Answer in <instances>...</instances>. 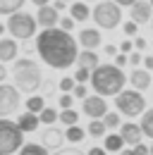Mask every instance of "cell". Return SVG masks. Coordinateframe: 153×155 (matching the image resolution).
Here are the masks:
<instances>
[{"label":"cell","instance_id":"cell-1","mask_svg":"<svg viewBox=\"0 0 153 155\" xmlns=\"http://www.w3.org/2000/svg\"><path fill=\"white\" fill-rule=\"evenodd\" d=\"M36 53L48 67L53 69H70L76 62L79 43L70 31H62L60 26L43 29L36 36Z\"/></svg>","mask_w":153,"mask_h":155},{"label":"cell","instance_id":"cell-2","mask_svg":"<svg viewBox=\"0 0 153 155\" xmlns=\"http://www.w3.org/2000/svg\"><path fill=\"white\" fill-rule=\"evenodd\" d=\"M91 86L98 96H117L124 88V72L115 64H98L91 72Z\"/></svg>","mask_w":153,"mask_h":155},{"label":"cell","instance_id":"cell-3","mask_svg":"<svg viewBox=\"0 0 153 155\" xmlns=\"http://www.w3.org/2000/svg\"><path fill=\"white\" fill-rule=\"evenodd\" d=\"M12 77H15L17 91H22V93H34V91H38V86L43 84V72H41L38 62L36 60H29V58L15 60Z\"/></svg>","mask_w":153,"mask_h":155},{"label":"cell","instance_id":"cell-4","mask_svg":"<svg viewBox=\"0 0 153 155\" xmlns=\"http://www.w3.org/2000/svg\"><path fill=\"white\" fill-rule=\"evenodd\" d=\"M7 31H10V36L15 41H29L36 36V29H38V21L34 15H29V12H15V15H10V19H7Z\"/></svg>","mask_w":153,"mask_h":155},{"label":"cell","instance_id":"cell-5","mask_svg":"<svg viewBox=\"0 0 153 155\" xmlns=\"http://www.w3.org/2000/svg\"><path fill=\"white\" fill-rule=\"evenodd\" d=\"M24 143V131L17 122L0 117V155H15Z\"/></svg>","mask_w":153,"mask_h":155},{"label":"cell","instance_id":"cell-6","mask_svg":"<svg viewBox=\"0 0 153 155\" xmlns=\"http://www.w3.org/2000/svg\"><path fill=\"white\" fill-rule=\"evenodd\" d=\"M93 21L98 24V29H105V31H113L120 26L122 21V10L115 0H105V2H98L91 12Z\"/></svg>","mask_w":153,"mask_h":155},{"label":"cell","instance_id":"cell-7","mask_svg":"<svg viewBox=\"0 0 153 155\" xmlns=\"http://www.w3.org/2000/svg\"><path fill=\"white\" fill-rule=\"evenodd\" d=\"M115 107H117V112H122L124 117H136L141 115L144 110H146V98L141 96V91H120L117 98H115Z\"/></svg>","mask_w":153,"mask_h":155},{"label":"cell","instance_id":"cell-8","mask_svg":"<svg viewBox=\"0 0 153 155\" xmlns=\"http://www.w3.org/2000/svg\"><path fill=\"white\" fill-rule=\"evenodd\" d=\"M19 107V91L17 86H10V84H0V117L12 115Z\"/></svg>","mask_w":153,"mask_h":155},{"label":"cell","instance_id":"cell-9","mask_svg":"<svg viewBox=\"0 0 153 155\" xmlns=\"http://www.w3.org/2000/svg\"><path fill=\"white\" fill-rule=\"evenodd\" d=\"M81 110H84V115L91 117V119H103V115L108 112V103H105V98H103V96L93 93V96H86V98H84Z\"/></svg>","mask_w":153,"mask_h":155},{"label":"cell","instance_id":"cell-10","mask_svg":"<svg viewBox=\"0 0 153 155\" xmlns=\"http://www.w3.org/2000/svg\"><path fill=\"white\" fill-rule=\"evenodd\" d=\"M129 15H132V21L146 24V21H151V17H153V7H151L148 0H136L134 5H129Z\"/></svg>","mask_w":153,"mask_h":155},{"label":"cell","instance_id":"cell-11","mask_svg":"<svg viewBox=\"0 0 153 155\" xmlns=\"http://www.w3.org/2000/svg\"><path fill=\"white\" fill-rule=\"evenodd\" d=\"M62 143H65V131H60L55 127H48L41 136V146H46L48 150H60Z\"/></svg>","mask_w":153,"mask_h":155},{"label":"cell","instance_id":"cell-12","mask_svg":"<svg viewBox=\"0 0 153 155\" xmlns=\"http://www.w3.org/2000/svg\"><path fill=\"white\" fill-rule=\"evenodd\" d=\"M36 21H38V26H43V29H53V26H57V21H60V12H57L53 5H43V7H38Z\"/></svg>","mask_w":153,"mask_h":155},{"label":"cell","instance_id":"cell-13","mask_svg":"<svg viewBox=\"0 0 153 155\" xmlns=\"http://www.w3.org/2000/svg\"><path fill=\"white\" fill-rule=\"evenodd\" d=\"M120 136L124 138V143L127 146H136V143H141V138H144V131H141V127L139 124H134V122H124V124H120Z\"/></svg>","mask_w":153,"mask_h":155},{"label":"cell","instance_id":"cell-14","mask_svg":"<svg viewBox=\"0 0 153 155\" xmlns=\"http://www.w3.org/2000/svg\"><path fill=\"white\" fill-rule=\"evenodd\" d=\"M100 31L98 29H81L79 36H76V43L84 48V50H96L100 45Z\"/></svg>","mask_w":153,"mask_h":155},{"label":"cell","instance_id":"cell-15","mask_svg":"<svg viewBox=\"0 0 153 155\" xmlns=\"http://www.w3.org/2000/svg\"><path fill=\"white\" fill-rule=\"evenodd\" d=\"M129 81H132V86L136 88V91H146L148 86H151V72L148 69H141V67H134V72L129 74Z\"/></svg>","mask_w":153,"mask_h":155},{"label":"cell","instance_id":"cell-16","mask_svg":"<svg viewBox=\"0 0 153 155\" xmlns=\"http://www.w3.org/2000/svg\"><path fill=\"white\" fill-rule=\"evenodd\" d=\"M19 45L15 38H0V62H15Z\"/></svg>","mask_w":153,"mask_h":155},{"label":"cell","instance_id":"cell-17","mask_svg":"<svg viewBox=\"0 0 153 155\" xmlns=\"http://www.w3.org/2000/svg\"><path fill=\"white\" fill-rule=\"evenodd\" d=\"M38 124H41V119H38V115H34V112H22V115L17 117V127L24 131V134H31V131H36Z\"/></svg>","mask_w":153,"mask_h":155},{"label":"cell","instance_id":"cell-18","mask_svg":"<svg viewBox=\"0 0 153 155\" xmlns=\"http://www.w3.org/2000/svg\"><path fill=\"white\" fill-rule=\"evenodd\" d=\"M74 64H76V67H86V69H91V72H93L100 62H98L96 50H81V53L76 55V62H74Z\"/></svg>","mask_w":153,"mask_h":155},{"label":"cell","instance_id":"cell-19","mask_svg":"<svg viewBox=\"0 0 153 155\" xmlns=\"http://www.w3.org/2000/svg\"><path fill=\"white\" fill-rule=\"evenodd\" d=\"M70 17L74 21H86L91 17V10H89V5L81 0V2H72L70 5Z\"/></svg>","mask_w":153,"mask_h":155},{"label":"cell","instance_id":"cell-20","mask_svg":"<svg viewBox=\"0 0 153 155\" xmlns=\"http://www.w3.org/2000/svg\"><path fill=\"white\" fill-rule=\"evenodd\" d=\"M103 138H105V146H103V148H105L108 153H120V150L124 148V138L120 134H105Z\"/></svg>","mask_w":153,"mask_h":155},{"label":"cell","instance_id":"cell-21","mask_svg":"<svg viewBox=\"0 0 153 155\" xmlns=\"http://www.w3.org/2000/svg\"><path fill=\"white\" fill-rule=\"evenodd\" d=\"M26 0H0V15H15L22 10V5H24Z\"/></svg>","mask_w":153,"mask_h":155},{"label":"cell","instance_id":"cell-22","mask_svg":"<svg viewBox=\"0 0 153 155\" xmlns=\"http://www.w3.org/2000/svg\"><path fill=\"white\" fill-rule=\"evenodd\" d=\"M19 155H48V148L41 143H22V148L17 150Z\"/></svg>","mask_w":153,"mask_h":155},{"label":"cell","instance_id":"cell-23","mask_svg":"<svg viewBox=\"0 0 153 155\" xmlns=\"http://www.w3.org/2000/svg\"><path fill=\"white\" fill-rule=\"evenodd\" d=\"M65 138H67L70 143H81V141L86 138V131H84L81 127L72 124V127H67V131H65Z\"/></svg>","mask_w":153,"mask_h":155},{"label":"cell","instance_id":"cell-24","mask_svg":"<svg viewBox=\"0 0 153 155\" xmlns=\"http://www.w3.org/2000/svg\"><path fill=\"white\" fill-rule=\"evenodd\" d=\"M141 131H144V136H148V138H153V110H144V117H141Z\"/></svg>","mask_w":153,"mask_h":155},{"label":"cell","instance_id":"cell-25","mask_svg":"<svg viewBox=\"0 0 153 155\" xmlns=\"http://www.w3.org/2000/svg\"><path fill=\"white\" fill-rule=\"evenodd\" d=\"M57 119H60L65 127H72V124H76V122H79V115H76L74 107H67V110L57 112Z\"/></svg>","mask_w":153,"mask_h":155},{"label":"cell","instance_id":"cell-26","mask_svg":"<svg viewBox=\"0 0 153 155\" xmlns=\"http://www.w3.org/2000/svg\"><path fill=\"white\" fill-rule=\"evenodd\" d=\"M105 124H103V119H91V124H89V129H86V134L93 136V138H103L105 136Z\"/></svg>","mask_w":153,"mask_h":155},{"label":"cell","instance_id":"cell-27","mask_svg":"<svg viewBox=\"0 0 153 155\" xmlns=\"http://www.w3.org/2000/svg\"><path fill=\"white\" fill-rule=\"evenodd\" d=\"M38 119H41V124L50 127V124H55V122H57V110H53V107H43V110L38 112Z\"/></svg>","mask_w":153,"mask_h":155},{"label":"cell","instance_id":"cell-28","mask_svg":"<svg viewBox=\"0 0 153 155\" xmlns=\"http://www.w3.org/2000/svg\"><path fill=\"white\" fill-rule=\"evenodd\" d=\"M43 107H46V100H43L41 96H31V98H26V110H29V112L38 115Z\"/></svg>","mask_w":153,"mask_h":155},{"label":"cell","instance_id":"cell-29","mask_svg":"<svg viewBox=\"0 0 153 155\" xmlns=\"http://www.w3.org/2000/svg\"><path fill=\"white\" fill-rule=\"evenodd\" d=\"M103 124H105V129H117L122 122H120V115H117V112H105V115H103Z\"/></svg>","mask_w":153,"mask_h":155},{"label":"cell","instance_id":"cell-30","mask_svg":"<svg viewBox=\"0 0 153 155\" xmlns=\"http://www.w3.org/2000/svg\"><path fill=\"white\" fill-rule=\"evenodd\" d=\"M74 77H62L60 81H57V88L62 91V93H72V88H74Z\"/></svg>","mask_w":153,"mask_h":155},{"label":"cell","instance_id":"cell-31","mask_svg":"<svg viewBox=\"0 0 153 155\" xmlns=\"http://www.w3.org/2000/svg\"><path fill=\"white\" fill-rule=\"evenodd\" d=\"M91 79V69H86V67H76V72H74V81L76 84H86Z\"/></svg>","mask_w":153,"mask_h":155},{"label":"cell","instance_id":"cell-32","mask_svg":"<svg viewBox=\"0 0 153 155\" xmlns=\"http://www.w3.org/2000/svg\"><path fill=\"white\" fill-rule=\"evenodd\" d=\"M57 105H60V110L72 107V105H74V96H72V93H62V96L57 98Z\"/></svg>","mask_w":153,"mask_h":155},{"label":"cell","instance_id":"cell-33","mask_svg":"<svg viewBox=\"0 0 153 155\" xmlns=\"http://www.w3.org/2000/svg\"><path fill=\"white\" fill-rule=\"evenodd\" d=\"M74 24H76V21L72 19V17H60V21H57V26H60L62 31H72Z\"/></svg>","mask_w":153,"mask_h":155},{"label":"cell","instance_id":"cell-34","mask_svg":"<svg viewBox=\"0 0 153 155\" xmlns=\"http://www.w3.org/2000/svg\"><path fill=\"white\" fill-rule=\"evenodd\" d=\"M127 62H129L132 67H139V64L144 62V58H141V53H139V50H132V53L127 55Z\"/></svg>","mask_w":153,"mask_h":155},{"label":"cell","instance_id":"cell-35","mask_svg":"<svg viewBox=\"0 0 153 155\" xmlns=\"http://www.w3.org/2000/svg\"><path fill=\"white\" fill-rule=\"evenodd\" d=\"M72 96L84 100V98L89 96V91H86V86H84V84H74V88H72Z\"/></svg>","mask_w":153,"mask_h":155},{"label":"cell","instance_id":"cell-36","mask_svg":"<svg viewBox=\"0 0 153 155\" xmlns=\"http://www.w3.org/2000/svg\"><path fill=\"white\" fill-rule=\"evenodd\" d=\"M136 31H139L136 21H124V36H136Z\"/></svg>","mask_w":153,"mask_h":155},{"label":"cell","instance_id":"cell-37","mask_svg":"<svg viewBox=\"0 0 153 155\" xmlns=\"http://www.w3.org/2000/svg\"><path fill=\"white\" fill-rule=\"evenodd\" d=\"M132 50H134V41H122V43H120V53L129 55Z\"/></svg>","mask_w":153,"mask_h":155},{"label":"cell","instance_id":"cell-38","mask_svg":"<svg viewBox=\"0 0 153 155\" xmlns=\"http://www.w3.org/2000/svg\"><path fill=\"white\" fill-rule=\"evenodd\" d=\"M134 155H151V150H148V146H144V141H141V143L134 146Z\"/></svg>","mask_w":153,"mask_h":155},{"label":"cell","instance_id":"cell-39","mask_svg":"<svg viewBox=\"0 0 153 155\" xmlns=\"http://www.w3.org/2000/svg\"><path fill=\"white\" fill-rule=\"evenodd\" d=\"M55 155H86V153H81V150H76V148H62V150H57Z\"/></svg>","mask_w":153,"mask_h":155},{"label":"cell","instance_id":"cell-40","mask_svg":"<svg viewBox=\"0 0 153 155\" xmlns=\"http://www.w3.org/2000/svg\"><path fill=\"white\" fill-rule=\"evenodd\" d=\"M124 64H127V55H124V53H120V55H115V67H120V69H122Z\"/></svg>","mask_w":153,"mask_h":155},{"label":"cell","instance_id":"cell-41","mask_svg":"<svg viewBox=\"0 0 153 155\" xmlns=\"http://www.w3.org/2000/svg\"><path fill=\"white\" fill-rule=\"evenodd\" d=\"M105 153H108L105 148H100V146H93V148H89V153H86V155H105Z\"/></svg>","mask_w":153,"mask_h":155},{"label":"cell","instance_id":"cell-42","mask_svg":"<svg viewBox=\"0 0 153 155\" xmlns=\"http://www.w3.org/2000/svg\"><path fill=\"white\" fill-rule=\"evenodd\" d=\"M144 48H146V41L141 38V36H136L134 38V50H144Z\"/></svg>","mask_w":153,"mask_h":155},{"label":"cell","instance_id":"cell-43","mask_svg":"<svg viewBox=\"0 0 153 155\" xmlns=\"http://www.w3.org/2000/svg\"><path fill=\"white\" fill-rule=\"evenodd\" d=\"M144 69H148V72H153V55H148V58H144Z\"/></svg>","mask_w":153,"mask_h":155},{"label":"cell","instance_id":"cell-44","mask_svg":"<svg viewBox=\"0 0 153 155\" xmlns=\"http://www.w3.org/2000/svg\"><path fill=\"white\" fill-rule=\"evenodd\" d=\"M105 55H108V58H115V55H117V48L108 43V45H105Z\"/></svg>","mask_w":153,"mask_h":155},{"label":"cell","instance_id":"cell-45","mask_svg":"<svg viewBox=\"0 0 153 155\" xmlns=\"http://www.w3.org/2000/svg\"><path fill=\"white\" fill-rule=\"evenodd\" d=\"M53 7H55L57 12H62V10L67 7V2H65V0H55V2H53Z\"/></svg>","mask_w":153,"mask_h":155},{"label":"cell","instance_id":"cell-46","mask_svg":"<svg viewBox=\"0 0 153 155\" xmlns=\"http://www.w3.org/2000/svg\"><path fill=\"white\" fill-rule=\"evenodd\" d=\"M7 79V69H5V62H0V84Z\"/></svg>","mask_w":153,"mask_h":155},{"label":"cell","instance_id":"cell-47","mask_svg":"<svg viewBox=\"0 0 153 155\" xmlns=\"http://www.w3.org/2000/svg\"><path fill=\"white\" fill-rule=\"evenodd\" d=\"M115 2H117V5H120V7H122V5H127V7H129V5H134V2H136V0H115Z\"/></svg>","mask_w":153,"mask_h":155},{"label":"cell","instance_id":"cell-48","mask_svg":"<svg viewBox=\"0 0 153 155\" xmlns=\"http://www.w3.org/2000/svg\"><path fill=\"white\" fill-rule=\"evenodd\" d=\"M31 2H34V5H36V7H43V5H48V2H50V0H31Z\"/></svg>","mask_w":153,"mask_h":155},{"label":"cell","instance_id":"cell-49","mask_svg":"<svg viewBox=\"0 0 153 155\" xmlns=\"http://www.w3.org/2000/svg\"><path fill=\"white\" fill-rule=\"evenodd\" d=\"M120 155H134V148H124V150H122Z\"/></svg>","mask_w":153,"mask_h":155},{"label":"cell","instance_id":"cell-50","mask_svg":"<svg viewBox=\"0 0 153 155\" xmlns=\"http://www.w3.org/2000/svg\"><path fill=\"white\" fill-rule=\"evenodd\" d=\"M5 29H7V26H5V24H0V38H2V34H5Z\"/></svg>","mask_w":153,"mask_h":155},{"label":"cell","instance_id":"cell-51","mask_svg":"<svg viewBox=\"0 0 153 155\" xmlns=\"http://www.w3.org/2000/svg\"><path fill=\"white\" fill-rule=\"evenodd\" d=\"M148 150H151V155H153V146H151V148H148Z\"/></svg>","mask_w":153,"mask_h":155},{"label":"cell","instance_id":"cell-52","mask_svg":"<svg viewBox=\"0 0 153 155\" xmlns=\"http://www.w3.org/2000/svg\"><path fill=\"white\" fill-rule=\"evenodd\" d=\"M148 2H151V7H153V0H148Z\"/></svg>","mask_w":153,"mask_h":155},{"label":"cell","instance_id":"cell-53","mask_svg":"<svg viewBox=\"0 0 153 155\" xmlns=\"http://www.w3.org/2000/svg\"><path fill=\"white\" fill-rule=\"evenodd\" d=\"M151 26H153V17H151Z\"/></svg>","mask_w":153,"mask_h":155},{"label":"cell","instance_id":"cell-54","mask_svg":"<svg viewBox=\"0 0 153 155\" xmlns=\"http://www.w3.org/2000/svg\"><path fill=\"white\" fill-rule=\"evenodd\" d=\"M84 2H91V0H84Z\"/></svg>","mask_w":153,"mask_h":155},{"label":"cell","instance_id":"cell-55","mask_svg":"<svg viewBox=\"0 0 153 155\" xmlns=\"http://www.w3.org/2000/svg\"><path fill=\"white\" fill-rule=\"evenodd\" d=\"M65 2H70V0H65Z\"/></svg>","mask_w":153,"mask_h":155},{"label":"cell","instance_id":"cell-56","mask_svg":"<svg viewBox=\"0 0 153 155\" xmlns=\"http://www.w3.org/2000/svg\"><path fill=\"white\" fill-rule=\"evenodd\" d=\"M151 77H153V74H151Z\"/></svg>","mask_w":153,"mask_h":155}]
</instances>
